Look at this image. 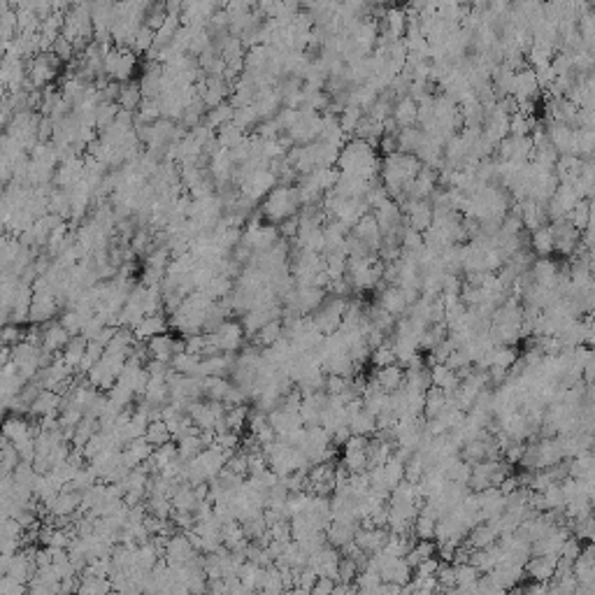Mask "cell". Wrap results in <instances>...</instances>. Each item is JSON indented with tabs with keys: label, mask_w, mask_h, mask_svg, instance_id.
<instances>
[{
	"label": "cell",
	"mask_w": 595,
	"mask_h": 595,
	"mask_svg": "<svg viewBox=\"0 0 595 595\" xmlns=\"http://www.w3.org/2000/svg\"><path fill=\"white\" fill-rule=\"evenodd\" d=\"M216 300L209 298L205 291H194L184 298V303L179 305V310H175L170 314V328L177 330L179 335L189 338V335L196 333H205V321L209 310L214 307Z\"/></svg>",
	"instance_id": "1"
},
{
	"label": "cell",
	"mask_w": 595,
	"mask_h": 595,
	"mask_svg": "<svg viewBox=\"0 0 595 595\" xmlns=\"http://www.w3.org/2000/svg\"><path fill=\"white\" fill-rule=\"evenodd\" d=\"M300 207H303V198H300L298 186L279 184L263 198L261 216L270 221V224H281V221L291 219V216H298Z\"/></svg>",
	"instance_id": "2"
},
{
	"label": "cell",
	"mask_w": 595,
	"mask_h": 595,
	"mask_svg": "<svg viewBox=\"0 0 595 595\" xmlns=\"http://www.w3.org/2000/svg\"><path fill=\"white\" fill-rule=\"evenodd\" d=\"M338 163L342 167V172H347V175L370 179L372 175H375L377 156H375V152H372L370 142L356 140V142H349L345 149H342Z\"/></svg>",
	"instance_id": "3"
},
{
	"label": "cell",
	"mask_w": 595,
	"mask_h": 595,
	"mask_svg": "<svg viewBox=\"0 0 595 595\" xmlns=\"http://www.w3.org/2000/svg\"><path fill=\"white\" fill-rule=\"evenodd\" d=\"M347 305H349V300H347V298L328 296L326 300H323L321 307H318L314 314H312V318H314V323H316L318 328H321L323 335L338 333L340 326H342V321H345Z\"/></svg>",
	"instance_id": "4"
},
{
	"label": "cell",
	"mask_w": 595,
	"mask_h": 595,
	"mask_svg": "<svg viewBox=\"0 0 595 595\" xmlns=\"http://www.w3.org/2000/svg\"><path fill=\"white\" fill-rule=\"evenodd\" d=\"M135 65H137V58H135L133 49H126V47L114 45L112 49L105 54L103 72L107 77H112V80L124 84V82H130V75L135 72Z\"/></svg>",
	"instance_id": "5"
},
{
	"label": "cell",
	"mask_w": 595,
	"mask_h": 595,
	"mask_svg": "<svg viewBox=\"0 0 595 595\" xmlns=\"http://www.w3.org/2000/svg\"><path fill=\"white\" fill-rule=\"evenodd\" d=\"M281 240L279 226L277 224H261V221H249V226L244 228L242 233V242L249 246L254 254H261V251L270 249Z\"/></svg>",
	"instance_id": "6"
},
{
	"label": "cell",
	"mask_w": 595,
	"mask_h": 595,
	"mask_svg": "<svg viewBox=\"0 0 595 595\" xmlns=\"http://www.w3.org/2000/svg\"><path fill=\"white\" fill-rule=\"evenodd\" d=\"M200 558V551L196 549V544L191 542L189 533L179 530L172 533L165 542V561L170 565H191Z\"/></svg>",
	"instance_id": "7"
},
{
	"label": "cell",
	"mask_w": 595,
	"mask_h": 595,
	"mask_svg": "<svg viewBox=\"0 0 595 595\" xmlns=\"http://www.w3.org/2000/svg\"><path fill=\"white\" fill-rule=\"evenodd\" d=\"M244 335L246 330L242 326V321H224L219 328L214 330V333H209V338H212V342L216 345V349H219L221 353H235L242 349V342H244Z\"/></svg>",
	"instance_id": "8"
},
{
	"label": "cell",
	"mask_w": 595,
	"mask_h": 595,
	"mask_svg": "<svg viewBox=\"0 0 595 595\" xmlns=\"http://www.w3.org/2000/svg\"><path fill=\"white\" fill-rule=\"evenodd\" d=\"M58 65H61V58H58L56 54H38V56L28 63V82H31L35 89L47 86V84L58 75Z\"/></svg>",
	"instance_id": "9"
},
{
	"label": "cell",
	"mask_w": 595,
	"mask_h": 595,
	"mask_svg": "<svg viewBox=\"0 0 595 595\" xmlns=\"http://www.w3.org/2000/svg\"><path fill=\"white\" fill-rule=\"evenodd\" d=\"M342 551L333 544H323L314 554H310L307 568H312L318 576H333L338 581V568H340Z\"/></svg>",
	"instance_id": "10"
},
{
	"label": "cell",
	"mask_w": 595,
	"mask_h": 595,
	"mask_svg": "<svg viewBox=\"0 0 595 595\" xmlns=\"http://www.w3.org/2000/svg\"><path fill=\"white\" fill-rule=\"evenodd\" d=\"M147 349H149V358H159V360L170 363V360L175 358V353L186 349V340H177L175 335H170V333H161L147 342Z\"/></svg>",
	"instance_id": "11"
},
{
	"label": "cell",
	"mask_w": 595,
	"mask_h": 595,
	"mask_svg": "<svg viewBox=\"0 0 595 595\" xmlns=\"http://www.w3.org/2000/svg\"><path fill=\"white\" fill-rule=\"evenodd\" d=\"M388 537H390V530L382 526H358V530H356V544L370 556L380 554L384 546H386Z\"/></svg>",
	"instance_id": "12"
},
{
	"label": "cell",
	"mask_w": 595,
	"mask_h": 595,
	"mask_svg": "<svg viewBox=\"0 0 595 595\" xmlns=\"http://www.w3.org/2000/svg\"><path fill=\"white\" fill-rule=\"evenodd\" d=\"M61 303L54 291H33V305H31V323H45L51 321V316L56 314Z\"/></svg>",
	"instance_id": "13"
},
{
	"label": "cell",
	"mask_w": 595,
	"mask_h": 595,
	"mask_svg": "<svg viewBox=\"0 0 595 595\" xmlns=\"http://www.w3.org/2000/svg\"><path fill=\"white\" fill-rule=\"evenodd\" d=\"M556 568H558V556H549V554H533L526 561V574L535 581H542V584L554 579Z\"/></svg>",
	"instance_id": "14"
},
{
	"label": "cell",
	"mask_w": 595,
	"mask_h": 595,
	"mask_svg": "<svg viewBox=\"0 0 595 595\" xmlns=\"http://www.w3.org/2000/svg\"><path fill=\"white\" fill-rule=\"evenodd\" d=\"M328 405V393L318 390V393L303 395V405H300V419L305 425H321L323 410Z\"/></svg>",
	"instance_id": "15"
},
{
	"label": "cell",
	"mask_w": 595,
	"mask_h": 595,
	"mask_svg": "<svg viewBox=\"0 0 595 595\" xmlns=\"http://www.w3.org/2000/svg\"><path fill=\"white\" fill-rule=\"evenodd\" d=\"M40 432V425H35L28 421L23 414H14V417H8L5 419V425H3V435L5 440H10L12 444L21 442V440H28V437H38Z\"/></svg>",
	"instance_id": "16"
},
{
	"label": "cell",
	"mask_w": 595,
	"mask_h": 595,
	"mask_svg": "<svg viewBox=\"0 0 595 595\" xmlns=\"http://www.w3.org/2000/svg\"><path fill=\"white\" fill-rule=\"evenodd\" d=\"M167 328H170V318H165L163 312H159V314H147L144 318H140L133 326V333L137 342H149L156 335L167 333Z\"/></svg>",
	"instance_id": "17"
},
{
	"label": "cell",
	"mask_w": 595,
	"mask_h": 595,
	"mask_svg": "<svg viewBox=\"0 0 595 595\" xmlns=\"http://www.w3.org/2000/svg\"><path fill=\"white\" fill-rule=\"evenodd\" d=\"M377 305L386 310L388 314L400 316V314H405L407 307H410L412 303H410V298H407L405 288H400L398 284H393V286H386V288H384V291L380 293V300H377Z\"/></svg>",
	"instance_id": "18"
},
{
	"label": "cell",
	"mask_w": 595,
	"mask_h": 595,
	"mask_svg": "<svg viewBox=\"0 0 595 595\" xmlns=\"http://www.w3.org/2000/svg\"><path fill=\"white\" fill-rule=\"evenodd\" d=\"M77 512H82V491L65 486L49 507V514L54 519H58V516H75Z\"/></svg>",
	"instance_id": "19"
},
{
	"label": "cell",
	"mask_w": 595,
	"mask_h": 595,
	"mask_svg": "<svg viewBox=\"0 0 595 595\" xmlns=\"http://www.w3.org/2000/svg\"><path fill=\"white\" fill-rule=\"evenodd\" d=\"M154 444L147 440V437H135L133 442H128L126 447L121 449L124 454V465L126 467H137V465H144L154 454Z\"/></svg>",
	"instance_id": "20"
},
{
	"label": "cell",
	"mask_w": 595,
	"mask_h": 595,
	"mask_svg": "<svg viewBox=\"0 0 595 595\" xmlns=\"http://www.w3.org/2000/svg\"><path fill=\"white\" fill-rule=\"evenodd\" d=\"M63 407V393L58 390H51V388H42L38 393V398L31 402V412L33 417H47V414H58Z\"/></svg>",
	"instance_id": "21"
},
{
	"label": "cell",
	"mask_w": 595,
	"mask_h": 595,
	"mask_svg": "<svg viewBox=\"0 0 595 595\" xmlns=\"http://www.w3.org/2000/svg\"><path fill=\"white\" fill-rule=\"evenodd\" d=\"M72 335L65 330V326L61 321H49L47 328L42 330V347H45L49 353H61L65 349V345L70 342Z\"/></svg>",
	"instance_id": "22"
},
{
	"label": "cell",
	"mask_w": 595,
	"mask_h": 595,
	"mask_svg": "<svg viewBox=\"0 0 595 595\" xmlns=\"http://www.w3.org/2000/svg\"><path fill=\"white\" fill-rule=\"evenodd\" d=\"M372 382H375L382 390H386V393H393V390L402 388V384H405V370H402V365H398V363L384 365V368H377L375 380Z\"/></svg>",
	"instance_id": "23"
},
{
	"label": "cell",
	"mask_w": 595,
	"mask_h": 595,
	"mask_svg": "<svg viewBox=\"0 0 595 595\" xmlns=\"http://www.w3.org/2000/svg\"><path fill=\"white\" fill-rule=\"evenodd\" d=\"M86 377H89V382H91L98 390H110L114 384H117V380H119V372L114 370L105 358H100L98 363H95L93 368L86 372Z\"/></svg>",
	"instance_id": "24"
},
{
	"label": "cell",
	"mask_w": 595,
	"mask_h": 595,
	"mask_svg": "<svg viewBox=\"0 0 595 595\" xmlns=\"http://www.w3.org/2000/svg\"><path fill=\"white\" fill-rule=\"evenodd\" d=\"M430 377H432V386L447 390V393H454L456 388H458V384L463 377L458 375L456 370L449 368L447 363H432L430 368Z\"/></svg>",
	"instance_id": "25"
},
{
	"label": "cell",
	"mask_w": 595,
	"mask_h": 595,
	"mask_svg": "<svg viewBox=\"0 0 595 595\" xmlns=\"http://www.w3.org/2000/svg\"><path fill=\"white\" fill-rule=\"evenodd\" d=\"M356 530L358 524H342V521H330L328 530H326V539L328 544L338 546V549H345L347 544H351L356 539Z\"/></svg>",
	"instance_id": "26"
},
{
	"label": "cell",
	"mask_w": 595,
	"mask_h": 595,
	"mask_svg": "<svg viewBox=\"0 0 595 595\" xmlns=\"http://www.w3.org/2000/svg\"><path fill=\"white\" fill-rule=\"evenodd\" d=\"M177 458H179L177 444L167 442V444H163V447H156V449H154L152 458L147 460V467H149L152 472H163L165 467L172 465V463H175Z\"/></svg>",
	"instance_id": "27"
},
{
	"label": "cell",
	"mask_w": 595,
	"mask_h": 595,
	"mask_svg": "<svg viewBox=\"0 0 595 595\" xmlns=\"http://www.w3.org/2000/svg\"><path fill=\"white\" fill-rule=\"evenodd\" d=\"M454 393H447V390L437 388V386H430L428 390H425V407H423V414L428 419H435L440 417V414L447 410L449 400H452Z\"/></svg>",
	"instance_id": "28"
},
{
	"label": "cell",
	"mask_w": 595,
	"mask_h": 595,
	"mask_svg": "<svg viewBox=\"0 0 595 595\" xmlns=\"http://www.w3.org/2000/svg\"><path fill=\"white\" fill-rule=\"evenodd\" d=\"M144 400L152 402L156 407H163L170 402V384L161 377H149L147 390H144Z\"/></svg>",
	"instance_id": "29"
},
{
	"label": "cell",
	"mask_w": 595,
	"mask_h": 595,
	"mask_svg": "<svg viewBox=\"0 0 595 595\" xmlns=\"http://www.w3.org/2000/svg\"><path fill=\"white\" fill-rule=\"evenodd\" d=\"M142 100H144V95H142L140 82H124L121 84V93H119V100H117V103L121 105V110H128V112L140 110Z\"/></svg>",
	"instance_id": "30"
},
{
	"label": "cell",
	"mask_w": 595,
	"mask_h": 595,
	"mask_svg": "<svg viewBox=\"0 0 595 595\" xmlns=\"http://www.w3.org/2000/svg\"><path fill=\"white\" fill-rule=\"evenodd\" d=\"M98 430H100V421H98V419L84 417L80 423H77V428L72 430L70 444H72V447H77V449H84V447H86V442L91 440V437H93Z\"/></svg>",
	"instance_id": "31"
},
{
	"label": "cell",
	"mask_w": 595,
	"mask_h": 595,
	"mask_svg": "<svg viewBox=\"0 0 595 595\" xmlns=\"http://www.w3.org/2000/svg\"><path fill=\"white\" fill-rule=\"evenodd\" d=\"M284 338V321L281 318H275V321L266 323L258 333L254 335V345H258L261 349H266V347H272L275 342Z\"/></svg>",
	"instance_id": "32"
},
{
	"label": "cell",
	"mask_w": 595,
	"mask_h": 595,
	"mask_svg": "<svg viewBox=\"0 0 595 595\" xmlns=\"http://www.w3.org/2000/svg\"><path fill=\"white\" fill-rule=\"evenodd\" d=\"M86 347H89V340L84 338V335H75V338H70V342L65 345V349L61 351V358L65 360V363L70 365V368H80L84 353H86Z\"/></svg>",
	"instance_id": "33"
},
{
	"label": "cell",
	"mask_w": 595,
	"mask_h": 595,
	"mask_svg": "<svg viewBox=\"0 0 595 595\" xmlns=\"http://www.w3.org/2000/svg\"><path fill=\"white\" fill-rule=\"evenodd\" d=\"M233 117H235V105H233L231 100H226V103H221V105L212 107V110H209V112L205 114V124L209 126V128L219 130L221 126L231 124V121H233Z\"/></svg>",
	"instance_id": "34"
},
{
	"label": "cell",
	"mask_w": 595,
	"mask_h": 595,
	"mask_svg": "<svg viewBox=\"0 0 595 595\" xmlns=\"http://www.w3.org/2000/svg\"><path fill=\"white\" fill-rule=\"evenodd\" d=\"M202 363V356H198V353H191V351H179L175 353V358L170 360L172 370L175 372H182V375H198V368H200Z\"/></svg>",
	"instance_id": "35"
},
{
	"label": "cell",
	"mask_w": 595,
	"mask_h": 595,
	"mask_svg": "<svg viewBox=\"0 0 595 595\" xmlns=\"http://www.w3.org/2000/svg\"><path fill=\"white\" fill-rule=\"evenodd\" d=\"M249 407L244 405H226V417H224V423L228 430H242L246 423H249Z\"/></svg>",
	"instance_id": "36"
},
{
	"label": "cell",
	"mask_w": 595,
	"mask_h": 595,
	"mask_svg": "<svg viewBox=\"0 0 595 595\" xmlns=\"http://www.w3.org/2000/svg\"><path fill=\"white\" fill-rule=\"evenodd\" d=\"M430 556H437V542H432V539H419V542L412 544L410 554L405 558L414 570L421 561H425V558H430Z\"/></svg>",
	"instance_id": "37"
},
{
	"label": "cell",
	"mask_w": 595,
	"mask_h": 595,
	"mask_svg": "<svg viewBox=\"0 0 595 595\" xmlns=\"http://www.w3.org/2000/svg\"><path fill=\"white\" fill-rule=\"evenodd\" d=\"M233 288H235V284H233V279L228 277V275L219 272L212 281H209V284H207L205 288H202V291H205L207 296H209V298H214V300H224V298L231 296Z\"/></svg>",
	"instance_id": "38"
},
{
	"label": "cell",
	"mask_w": 595,
	"mask_h": 595,
	"mask_svg": "<svg viewBox=\"0 0 595 595\" xmlns=\"http://www.w3.org/2000/svg\"><path fill=\"white\" fill-rule=\"evenodd\" d=\"M244 137H246L244 128H240V126H237L235 121H231V124L221 126L219 133H216V140H219V144H221V147H224V149H233V147H237V144L242 142Z\"/></svg>",
	"instance_id": "39"
},
{
	"label": "cell",
	"mask_w": 595,
	"mask_h": 595,
	"mask_svg": "<svg viewBox=\"0 0 595 595\" xmlns=\"http://www.w3.org/2000/svg\"><path fill=\"white\" fill-rule=\"evenodd\" d=\"M233 384L224 380V377H205V382H202V388H205V398L207 400H226L228 390H231Z\"/></svg>",
	"instance_id": "40"
},
{
	"label": "cell",
	"mask_w": 595,
	"mask_h": 595,
	"mask_svg": "<svg viewBox=\"0 0 595 595\" xmlns=\"http://www.w3.org/2000/svg\"><path fill=\"white\" fill-rule=\"evenodd\" d=\"M107 591H114L110 576H98V574H86V572L82 574L80 591L77 593H107Z\"/></svg>",
	"instance_id": "41"
},
{
	"label": "cell",
	"mask_w": 595,
	"mask_h": 595,
	"mask_svg": "<svg viewBox=\"0 0 595 595\" xmlns=\"http://www.w3.org/2000/svg\"><path fill=\"white\" fill-rule=\"evenodd\" d=\"M119 112H121V105L119 103H100L98 110H95V128L98 130H107L110 126L117 121Z\"/></svg>",
	"instance_id": "42"
},
{
	"label": "cell",
	"mask_w": 595,
	"mask_h": 595,
	"mask_svg": "<svg viewBox=\"0 0 595 595\" xmlns=\"http://www.w3.org/2000/svg\"><path fill=\"white\" fill-rule=\"evenodd\" d=\"M144 437H147V440L152 442L154 447H163V444L172 442V432H170V428H167V423H165L163 419L152 421V423H149V428H147V432H144Z\"/></svg>",
	"instance_id": "43"
},
{
	"label": "cell",
	"mask_w": 595,
	"mask_h": 595,
	"mask_svg": "<svg viewBox=\"0 0 595 595\" xmlns=\"http://www.w3.org/2000/svg\"><path fill=\"white\" fill-rule=\"evenodd\" d=\"M177 449L184 460L196 458V456L205 449V444L200 440V432H191V435H184L182 440H177Z\"/></svg>",
	"instance_id": "44"
},
{
	"label": "cell",
	"mask_w": 595,
	"mask_h": 595,
	"mask_svg": "<svg viewBox=\"0 0 595 595\" xmlns=\"http://www.w3.org/2000/svg\"><path fill=\"white\" fill-rule=\"evenodd\" d=\"M105 356V345L103 342H98V340H89V347H86V353H84V358H82V363H80V370L82 375H86L89 370L93 368L95 363H98L100 358Z\"/></svg>",
	"instance_id": "45"
},
{
	"label": "cell",
	"mask_w": 595,
	"mask_h": 595,
	"mask_svg": "<svg viewBox=\"0 0 595 595\" xmlns=\"http://www.w3.org/2000/svg\"><path fill=\"white\" fill-rule=\"evenodd\" d=\"M86 318L89 316H84L80 310H75V307H68L61 314V323L65 326V330H68V333L72 335V338H75V335H82V330H84V323H86Z\"/></svg>",
	"instance_id": "46"
},
{
	"label": "cell",
	"mask_w": 595,
	"mask_h": 595,
	"mask_svg": "<svg viewBox=\"0 0 595 595\" xmlns=\"http://www.w3.org/2000/svg\"><path fill=\"white\" fill-rule=\"evenodd\" d=\"M430 207L425 205V202H412L410 205V224L412 228H417V231H423V228L430 226Z\"/></svg>",
	"instance_id": "47"
},
{
	"label": "cell",
	"mask_w": 595,
	"mask_h": 595,
	"mask_svg": "<svg viewBox=\"0 0 595 595\" xmlns=\"http://www.w3.org/2000/svg\"><path fill=\"white\" fill-rule=\"evenodd\" d=\"M370 363L375 365V368H384V365H393L398 363V358H395V351L393 347L388 345V342H384V345L375 347L370 353Z\"/></svg>",
	"instance_id": "48"
},
{
	"label": "cell",
	"mask_w": 595,
	"mask_h": 595,
	"mask_svg": "<svg viewBox=\"0 0 595 595\" xmlns=\"http://www.w3.org/2000/svg\"><path fill=\"white\" fill-rule=\"evenodd\" d=\"M107 395H110V400L114 402V405H119L121 410H128V407L133 405L135 390H130L128 386H124V384L117 382L110 390H107Z\"/></svg>",
	"instance_id": "49"
},
{
	"label": "cell",
	"mask_w": 595,
	"mask_h": 595,
	"mask_svg": "<svg viewBox=\"0 0 595 595\" xmlns=\"http://www.w3.org/2000/svg\"><path fill=\"white\" fill-rule=\"evenodd\" d=\"M21 463V456L16 452V447L10 440L3 442V456H0V465H3V474H10L16 470V465Z\"/></svg>",
	"instance_id": "50"
},
{
	"label": "cell",
	"mask_w": 595,
	"mask_h": 595,
	"mask_svg": "<svg viewBox=\"0 0 595 595\" xmlns=\"http://www.w3.org/2000/svg\"><path fill=\"white\" fill-rule=\"evenodd\" d=\"M263 593H281L286 591V584H284V576H281V570L277 565H270L268 568V574H266V581H263Z\"/></svg>",
	"instance_id": "51"
},
{
	"label": "cell",
	"mask_w": 595,
	"mask_h": 595,
	"mask_svg": "<svg viewBox=\"0 0 595 595\" xmlns=\"http://www.w3.org/2000/svg\"><path fill=\"white\" fill-rule=\"evenodd\" d=\"M95 482H100V479L95 477V472H93L89 465H84L82 470L75 474V479H72L70 484H65V486H70V489H75V491H82V493H84V491L91 489V486H93Z\"/></svg>",
	"instance_id": "52"
},
{
	"label": "cell",
	"mask_w": 595,
	"mask_h": 595,
	"mask_svg": "<svg viewBox=\"0 0 595 595\" xmlns=\"http://www.w3.org/2000/svg\"><path fill=\"white\" fill-rule=\"evenodd\" d=\"M417 117H419L417 105H414V100H410V98L400 100L398 107H395V121L402 124V126H410Z\"/></svg>",
	"instance_id": "53"
},
{
	"label": "cell",
	"mask_w": 595,
	"mask_h": 595,
	"mask_svg": "<svg viewBox=\"0 0 595 595\" xmlns=\"http://www.w3.org/2000/svg\"><path fill=\"white\" fill-rule=\"evenodd\" d=\"M398 144H400V149H405V152H417V149H421V144H423V135L414 128H405L398 135Z\"/></svg>",
	"instance_id": "54"
},
{
	"label": "cell",
	"mask_w": 595,
	"mask_h": 595,
	"mask_svg": "<svg viewBox=\"0 0 595 595\" xmlns=\"http://www.w3.org/2000/svg\"><path fill=\"white\" fill-rule=\"evenodd\" d=\"M214 444H219L221 449H226L228 454H235L237 452V447H240V432L237 430H219L216 432V442Z\"/></svg>",
	"instance_id": "55"
},
{
	"label": "cell",
	"mask_w": 595,
	"mask_h": 595,
	"mask_svg": "<svg viewBox=\"0 0 595 595\" xmlns=\"http://www.w3.org/2000/svg\"><path fill=\"white\" fill-rule=\"evenodd\" d=\"M23 593H28V584H23V581L14 579L10 574H3V579H0V595H23Z\"/></svg>",
	"instance_id": "56"
},
{
	"label": "cell",
	"mask_w": 595,
	"mask_h": 595,
	"mask_svg": "<svg viewBox=\"0 0 595 595\" xmlns=\"http://www.w3.org/2000/svg\"><path fill=\"white\" fill-rule=\"evenodd\" d=\"M226 467H228V470H233V472H237V474H242V477H246V474H249V454H246V452L231 454Z\"/></svg>",
	"instance_id": "57"
},
{
	"label": "cell",
	"mask_w": 595,
	"mask_h": 595,
	"mask_svg": "<svg viewBox=\"0 0 595 595\" xmlns=\"http://www.w3.org/2000/svg\"><path fill=\"white\" fill-rule=\"evenodd\" d=\"M26 338V330H23L19 323H5L3 326V345L14 347Z\"/></svg>",
	"instance_id": "58"
},
{
	"label": "cell",
	"mask_w": 595,
	"mask_h": 595,
	"mask_svg": "<svg viewBox=\"0 0 595 595\" xmlns=\"http://www.w3.org/2000/svg\"><path fill=\"white\" fill-rule=\"evenodd\" d=\"M170 519H172V524H175L177 530H184V533H189L191 528L196 526V512H182V509H175Z\"/></svg>",
	"instance_id": "59"
},
{
	"label": "cell",
	"mask_w": 595,
	"mask_h": 595,
	"mask_svg": "<svg viewBox=\"0 0 595 595\" xmlns=\"http://www.w3.org/2000/svg\"><path fill=\"white\" fill-rule=\"evenodd\" d=\"M358 124H360V110L358 107H347L345 114H342V119H340L342 130H345V133H351V130L358 128Z\"/></svg>",
	"instance_id": "60"
},
{
	"label": "cell",
	"mask_w": 595,
	"mask_h": 595,
	"mask_svg": "<svg viewBox=\"0 0 595 595\" xmlns=\"http://www.w3.org/2000/svg\"><path fill=\"white\" fill-rule=\"evenodd\" d=\"M440 561H437V556H430L425 558V561H421L417 568H414V574L419 576H437V570H440Z\"/></svg>",
	"instance_id": "61"
},
{
	"label": "cell",
	"mask_w": 595,
	"mask_h": 595,
	"mask_svg": "<svg viewBox=\"0 0 595 595\" xmlns=\"http://www.w3.org/2000/svg\"><path fill=\"white\" fill-rule=\"evenodd\" d=\"M535 249H537L539 254H549V251L554 249V233L539 231L537 235H535Z\"/></svg>",
	"instance_id": "62"
},
{
	"label": "cell",
	"mask_w": 595,
	"mask_h": 595,
	"mask_svg": "<svg viewBox=\"0 0 595 595\" xmlns=\"http://www.w3.org/2000/svg\"><path fill=\"white\" fill-rule=\"evenodd\" d=\"M335 584H338V581H335L333 576H318L314 588H312V593H316V595H321V593H335Z\"/></svg>",
	"instance_id": "63"
}]
</instances>
